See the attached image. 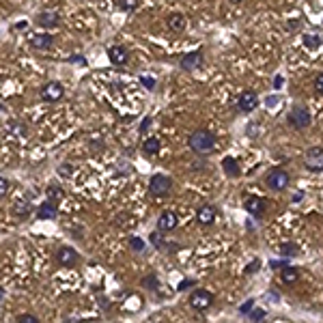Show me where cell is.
Segmentation results:
<instances>
[{
	"mask_svg": "<svg viewBox=\"0 0 323 323\" xmlns=\"http://www.w3.org/2000/svg\"><path fill=\"white\" fill-rule=\"evenodd\" d=\"M188 145L196 155H207V153H211L215 147V136L209 129H196V132L190 134Z\"/></svg>",
	"mask_w": 323,
	"mask_h": 323,
	"instance_id": "6da1fadb",
	"label": "cell"
},
{
	"mask_svg": "<svg viewBox=\"0 0 323 323\" xmlns=\"http://www.w3.org/2000/svg\"><path fill=\"white\" fill-rule=\"evenodd\" d=\"M188 304L194 308V310L205 312V310H209L211 304H213V293L207 291V289H194V291L190 293Z\"/></svg>",
	"mask_w": 323,
	"mask_h": 323,
	"instance_id": "7a4b0ae2",
	"label": "cell"
},
{
	"mask_svg": "<svg viewBox=\"0 0 323 323\" xmlns=\"http://www.w3.org/2000/svg\"><path fill=\"white\" fill-rule=\"evenodd\" d=\"M289 181H291L289 172L282 170V168L269 170V175L265 177V185H267L269 190H274V192H282V190H286V188H289Z\"/></svg>",
	"mask_w": 323,
	"mask_h": 323,
	"instance_id": "3957f363",
	"label": "cell"
},
{
	"mask_svg": "<svg viewBox=\"0 0 323 323\" xmlns=\"http://www.w3.org/2000/svg\"><path fill=\"white\" fill-rule=\"evenodd\" d=\"M286 121H289V125L295 127V129H306V127H310V123H312L310 112H308L304 106H293L289 117H286Z\"/></svg>",
	"mask_w": 323,
	"mask_h": 323,
	"instance_id": "277c9868",
	"label": "cell"
},
{
	"mask_svg": "<svg viewBox=\"0 0 323 323\" xmlns=\"http://www.w3.org/2000/svg\"><path fill=\"white\" fill-rule=\"evenodd\" d=\"M304 166L310 172H323V147H310L306 151Z\"/></svg>",
	"mask_w": 323,
	"mask_h": 323,
	"instance_id": "5b68a950",
	"label": "cell"
},
{
	"mask_svg": "<svg viewBox=\"0 0 323 323\" xmlns=\"http://www.w3.org/2000/svg\"><path fill=\"white\" fill-rule=\"evenodd\" d=\"M39 95H41L43 102H50V104L61 102L63 95H65V86L61 82H56V80H50L48 84H43V89H41Z\"/></svg>",
	"mask_w": 323,
	"mask_h": 323,
	"instance_id": "8992f818",
	"label": "cell"
},
{
	"mask_svg": "<svg viewBox=\"0 0 323 323\" xmlns=\"http://www.w3.org/2000/svg\"><path fill=\"white\" fill-rule=\"evenodd\" d=\"M172 188V179L166 175H153L149 181V192L153 196H166Z\"/></svg>",
	"mask_w": 323,
	"mask_h": 323,
	"instance_id": "52a82bcc",
	"label": "cell"
},
{
	"mask_svg": "<svg viewBox=\"0 0 323 323\" xmlns=\"http://www.w3.org/2000/svg\"><path fill=\"white\" fill-rule=\"evenodd\" d=\"M56 261H59L61 267H74V265L80 261V254H78L74 248L63 246V248H59V252H56Z\"/></svg>",
	"mask_w": 323,
	"mask_h": 323,
	"instance_id": "ba28073f",
	"label": "cell"
},
{
	"mask_svg": "<svg viewBox=\"0 0 323 323\" xmlns=\"http://www.w3.org/2000/svg\"><path fill=\"white\" fill-rule=\"evenodd\" d=\"M237 106H239L241 112H254L258 106V97L254 91H243L239 97H237Z\"/></svg>",
	"mask_w": 323,
	"mask_h": 323,
	"instance_id": "9c48e42d",
	"label": "cell"
},
{
	"mask_svg": "<svg viewBox=\"0 0 323 323\" xmlns=\"http://www.w3.org/2000/svg\"><path fill=\"white\" fill-rule=\"evenodd\" d=\"M243 209H246L250 215H254V218H261V215L265 213V200L261 196H246V200H243Z\"/></svg>",
	"mask_w": 323,
	"mask_h": 323,
	"instance_id": "30bf717a",
	"label": "cell"
},
{
	"mask_svg": "<svg viewBox=\"0 0 323 323\" xmlns=\"http://www.w3.org/2000/svg\"><path fill=\"white\" fill-rule=\"evenodd\" d=\"M108 59H110L112 65L123 67V65L129 61V50L125 46H110L108 48Z\"/></svg>",
	"mask_w": 323,
	"mask_h": 323,
	"instance_id": "8fae6325",
	"label": "cell"
},
{
	"mask_svg": "<svg viewBox=\"0 0 323 323\" xmlns=\"http://www.w3.org/2000/svg\"><path fill=\"white\" fill-rule=\"evenodd\" d=\"M203 65V52L200 50H194V52H188L181 59V69L183 71H194Z\"/></svg>",
	"mask_w": 323,
	"mask_h": 323,
	"instance_id": "7c38bea8",
	"label": "cell"
},
{
	"mask_svg": "<svg viewBox=\"0 0 323 323\" xmlns=\"http://www.w3.org/2000/svg\"><path fill=\"white\" fill-rule=\"evenodd\" d=\"M177 213L175 211H162L160 213V218H157V228L164 233H168L172 231V228H177Z\"/></svg>",
	"mask_w": 323,
	"mask_h": 323,
	"instance_id": "4fadbf2b",
	"label": "cell"
},
{
	"mask_svg": "<svg viewBox=\"0 0 323 323\" xmlns=\"http://www.w3.org/2000/svg\"><path fill=\"white\" fill-rule=\"evenodd\" d=\"M215 215H218V211H215V207L211 205H203L200 209L196 211V220H198V224L200 226H209L215 222Z\"/></svg>",
	"mask_w": 323,
	"mask_h": 323,
	"instance_id": "5bb4252c",
	"label": "cell"
},
{
	"mask_svg": "<svg viewBox=\"0 0 323 323\" xmlns=\"http://www.w3.org/2000/svg\"><path fill=\"white\" fill-rule=\"evenodd\" d=\"M31 46L35 50H50L54 46V37L50 33H37L31 37Z\"/></svg>",
	"mask_w": 323,
	"mask_h": 323,
	"instance_id": "9a60e30c",
	"label": "cell"
},
{
	"mask_svg": "<svg viewBox=\"0 0 323 323\" xmlns=\"http://www.w3.org/2000/svg\"><path fill=\"white\" fill-rule=\"evenodd\" d=\"M166 24H168V28L172 33H183L185 26H188V18H185L183 13H170Z\"/></svg>",
	"mask_w": 323,
	"mask_h": 323,
	"instance_id": "2e32d148",
	"label": "cell"
},
{
	"mask_svg": "<svg viewBox=\"0 0 323 323\" xmlns=\"http://www.w3.org/2000/svg\"><path fill=\"white\" fill-rule=\"evenodd\" d=\"M37 24L43 26V28H54V26L61 24V18L56 11H43L37 16Z\"/></svg>",
	"mask_w": 323,
	"mask_h": 323,
	"instance_id": "e0dca14e",
	"label": "cell"
},
{
	"mask_svg": "<svg viewBox=\"0 0 323 323\" xmlns=\"http://www.w3.org/2000/svg\"><path fill=\"white\" fill-rule=\"evenodd\" d=\"M56 215H59V207H56L54 200H48V203H43L37 209V218L39 220H54Z\"/></svg>",
	"mask_w": 323,
	"mask_h": 323,
	"instance_id": "ac0fdd59",
	"label": "cell"
},
{
	"mask_svg": "<svg viewBox=\"0 0 323 323\" xmlns=\"http://www.w3.org/2000/svg\"><path fill=\"white\" fill-rule=\"evenodd\" d=\"M222 170L226 172V177H239L241 175L239 162H237V157H231V155H226L224 160H222Z\"/></svg>",
	"mask_w": 323,
	"mask_h": 323,
	"instance_id": "d6986e66",
	"label": "cell"
},
{
	"mask_svg": "<svg viewBox=\"0 0 323 323\" xmlns=\"http://www.w3.org/2000/svg\"><path fill=\"white\" fill-rule=\"evenodd\" d=\"M142 155L145 157H155L157 153H160V149H162V142L157 140V138H147L145 142H142Z\"/></svg>",
	"mask_w": 323,
	"mask_h": 323,
	"instance_id": "ffe728a7",
	"label": "cell"
},
{
	"mask_svg": "<svg viewBox=\"0 0 323 323\" xmlns=\"http://www.w3.org/2000/svg\"><path fill=\"white\" fill-rule=\"evenodd\" d=\"M280 280H282L284 284H295L299 280V269L297 267H289V265H284L282 271H280Z\"/></svg>",
	"mask_w": 323,
	"mask_h": 323,
	"instance_id": "44dd1931",
	"label": "cell"
},
{
	"mask_svg": "<svg viewBox=\"0 0 323 323\" xmlns=\"http://www.w3.org/2000/svg\"><path fill=\"white\" fill-rule=\"evenodd\" d=\"M46 196H48V200H54V203H59V200L65 198V190L61 188L59 183H50L48 190H46Z\"/></svg>",
	"mask_w": 323,
	"mask_h": 323,
	"instance_id": "7402d4cb",
	"label": "cell"
},
{
	"mask_svg": "<svg viewBox=\"0 0 323 323\" xmlns=\"http://www.w3.org/2000/svg\"><path fill=\"white\" fill-rule=\"evenodd\" d=\"M301 41H304V46H306V50H319L321 46H323V39L319 37V35H304L301 37Z\"/></svg>",
	"mask_w": 323,
	"mask_h": 323,
	"instance_id": "603a6c76",
	"label": "cell"
},
{
	"mask_svg": "<svg viewBox=\"0 0 323 323\" xmlns=\"http://www.w3.org/2000/svg\"><path fill=\"white\" fill-rule=\"evenodd\" d=\"M31 203L28 200H18L16 205H13V215H18V218H26L28 213H31Z\"/></svg>",
	"mask_w": 323,
	"mask_h": 323,
	"instance_id": "cb8c5ba5",
	"label": "cell"
},
{
	"mask_svg": "<svg viewBox=\"0 0 323 323\" xmlns=\"http://www.w3.org/2000/svg\"><path fill=\"white\" fill-rule=\"evenodd\" d=\"M280 254H282L284 258H289V256H295L297 252H299V248H297V243H293V241H286V243H282L280 246V250H278Z\"/></svg>",
	"mask_w": 323,
	"mask_h": 323,
	"instance_id": "d4e9b609",
	"label": "cell"
},
{
	"mask_svg": "<svg viewBox=\"0 0 323 323\" xmlns=\"http://www.w3.org/2000/svg\"><path fill=\"white\" fill-rule=\"evenodd\" d=\"M151 243H153L157 250H164V248H166V239H164V235H162L160 228H157L155 233H151Z\"/></svg>",
	"mask_w": 323,
	"mask_h": 323,
	"instance_id": "484cf974",
	"label": "cell"
},
{
	"mask_svg": "<svg viewBox=\"0 0 323 323\" xmlns=\"http://www.w3.org/2000/svg\"><path fill=\"white\" fill-rule=\"evenodd\" d=\"M117 5H119L121 11H136L140 5V0H117Z\"/></svg>",
	"mask_w": 323,
	"mask_h": 323,
	"instance_id": "4316f807",
	"label": "cell"
},
{
	"mask_svg": "<svg viewBox=\"0 0 323 323\" xmlns=\"http://www.w3.org/2000/svg\"><path fill=\"white\" fill-rule=\"evenodd\" d=\"M147 248V243L140 239V237H129V250H134V252H142V250Z\"/></svg>",
	"mask_w": 323,
	"mask_h": 323,
	"instance_id": "83f0119b",
	"label": "cell"
},
{
	"mask_svg": "<svg viewBox=\"0 0 323 323\" xmlns=\"http://www.w3.org/2000/svg\"><path fill=\"white\" fill-rule=\"evenodd\" d=\"M142 284H145L149 291H157V286H160V282H157V276H155V274H149L145 280H142Z\"/></svg>",
	"mask_w": 323,
	"mask_h": 323,
	"instance_id": "f1b7e54d",
	"label": "cell"
},
{
	"mask_svg": "<svg viewBox=\"0 0 323 323\" xmlns=\"http://www.w3.org/2000/svg\"><path fill=\"white\" fill-rule=\"evenodd\" d=\"M258 267H261V258H254L252 263H248V265H246V269H243V274H246V276H254L256 271H258Z\"/></svg>",
	"mask_w": 323,
	"mask_h": 323,
	"instance_id": "f546056e",
	"label": "cell"
},
{
	"mask_svg": "<svg viewBox=\"0 0 323 323\" xmlns=\"http://www.w3.org/2000/svg\"><path fill=\"white\" fill-rule=\"evenodd\" d=\"M9 129H11L13 134H18V136H26V134H28V127H26L24 123H11Z\"/></svg>",
	"mask_w": 323,
	"mask_h": 323,
	"instance_id": "4dcf8cb0",
	"label": "cell"
},
{
	"mask_svg": "<svg viewBox=\"0 0 323 323\" xmlns=\"http://www.w3.org/2000/svg\"><path fill=\"white\" fill-rule=\"evenodd\" d=\"M9 188H11V183H9V179L3 177L0 179V196L7 198V194H9Z\"/></svg>",
	"mask_w": 323,
	"mask_h": 323,
	"instance_id": "1f68e13d",
	"label": "cell"
},
{
	"mask_svg": "<svg viewBox=\"0 0 323 323\" xmlns=\"http://www.w3.org/2000/svg\"><path fill=\"white\" fill-rule=\"evenodd\" d=\"M252 308H254V299H246V301H243V304L239 306V312H241V314H250V310H252Z\"/></svg>",
	"mask_w": 323,
	"mask_h": 323,
	"instance_id": "d6a6232c",
	"label": "cell"
},
{
	"mask_svg": "<svg viewBox=\"0 0 323 323\" xmlns=\"http://www.w3.org/2000/svg\"><path fill=\"white\" fill-rule=\"evenodd\" d=\"M56 172H59L61 177H69L71 172H74V166H71V164H63V166L56 168Z\"/></svg>",
	"mask_w": 323,
	"mask_h": 323,
	"instance_id": "836d02e7",
	"label": "cell"
},
{
	"mask_svg": "<svg viewBox=\"0 0 323 323\" xmlns=\"http://www.w3.org/2000/svg\"><path fill=\"white\" fill-rule=\"evenodd\" d=\"M250 319H252V321L265 319V310H261V308H252V310H250Z\"/></svg>",
	"mask_w": 323,
	"mask_h": 323,
	"instance_id": "e575fe53",
	"label": "cell"
},
{
	"mask_svg": "<svg viewBox=\"0 0 323 323\" xmlns=\"http://www.w3.org/2000/svg\"><path fill=\"white\" fill-rule=\"evenodd\" d=\"M18 321H22V323H37L39 319L35 317V314H20Z\"/></svg>",
	"mask_w": 323,
	"mask_h": 323,
	"instance_id": "d590c367",
	"label": "cell"
},
{
	"mask_svg": "<svg viewBox=\"0 0 323 323\" xmlns=\"http://www.w3.org/2000/svg\"><path fill=\"white\" fill-rule=\"evenodd\" d=\"M140 82L145 84L147 89H155V80H153V78H151V76H142V78H140Z\"/></svg>",
	"mask_w": 323,
	"mask_h": 323,
	"instance_id": "8d00e7d4",
	"label": "cell"
},
{
	"mask_svg": "<svg viewBox=\"0 0 323 323\" xmlns=\"http://www.w3.org/2000/svg\"><path fill=\"white\" fill-rule=\"evenodd\" d=\"M314 91H317L319 95H323V74H319L317 80H314Z\"/></svg>",
	"mask_w": 323,
	"mask_h": 323,
	"instance_id": "74e56055",
	"label": "cell"
},
{
	"mask_svg": "<svg viewBox=\"0 0 323 323\" xmlns=\"http://www.w3.org/2000/svg\"><path fill=\"white\" fill-rule=\"evenodd\" d=\"M192 284H194V280H181V282H179V286H177V289H179V291H185V289H190Z\"/></svg>",
	"mask_w": 323,
	"mask_h": 323,
	"instance_id": "f35d334b",
	"label": "cell"
},
{
	"mask_svg": "<svg viewBox=\"0 0 323 323\" xmlns=\"http://www.w3.org/2000/svg\"><path fill=\"white\" fill-rule=\"evenodd\" d=\"M301 24V22L299 20H293V22H289V24H286V26H289V28H286V31H289V33H293V31H297V26Z\"/></svg>",
	"mask_w": 323,
	"mask_h": 323,
	"instance_id": "ab89813d",
	"label": "cell"
},
{
	"mask_svg": "<svg viewBox=\"0 0 323 323\" xmlns=\"http://www.w3.org/2000/svg\"><path fill=\"white\" fill-rule=\"evenodd\" d=\"M69 63H78V65H86V59L84 56H71Z\"/></svg>",
	"mask_w": 323,
	"mask_h": 323,
	"instance_id": "60d3db41",
	"label": "cell"
},
{
	"mask_svg": "<svg viewBox=\"0 0 323 323\" xmlns=\"http://www.w3.org/2000/svg\"><path fill=\"white\" fill-rule=\"evenodd\" d=\"M149 125H151V119L147 117L145 121H142V125H140V132H147V129H149Z\"/></svg>",
	"mask_w": 323,
	"mask_h": 323,
	"instance_id": "b9f144b4",
	"label": "cell"
},
{
	"mask_svg": "<svg viewBox=\"0 0 323 323\" xmlns=\"http://www.w3.org/2000/svg\"><path fill=\"white\" fill-rule=\"evenodd\" d=\"M282 86V76H276L274 78V89H280Z\"/></svg>",
	"mask_w": 323,
	"mask_h": 323,
	"instance_id": "7bdbcfd3",
	"label": "cell"
},
{
	"mask_svg": "<svg viewBox=\"0 0 323 323\" xmlns=\"http://www.w3.org/2000/svg\"><path fill=\"white\" fill-rule=\"evenodd\" d=\"M269 265H271V267H284V265H286V261H271Z\"/></svg>",
	"mask_w": 323,
	"mask_h": 323,
	"instance_id": "ee69618b",
	"label": "cell"
},
{
	"mask_svg": "<svg viewBox=\"0 0 323 323\" xmlns=\"http://www.w3.org/2000/svg\"><path fill=\"white\" fill-rule=\"evenodd\" d=\"M299 198H304V194H295V196H293V203H299Z\"/></svg>",
	"mask_w": 323,
	"mask_h": 323,
	"instance_id": "f6af8a7d",
	"label": "cell"
},
{
	"mask_svg": "<svg viewBox=\"0 0 323 323\" xmlns=\"http://www.w3.org/2000/svg\"><path fill=\"white\" fill-rule=\"evenodd\" d=\"M231 3H233V5H239V3H243V0H231Z\"/></svg>",
	"mask_w": 323,
	"mask_h": 323,
	"instance_id": "bcb514c9",
	"label": "cell"
},
{
	"mask_svg": "<svg viewBox=\"0 0 323 323\" xmlns=\"http://www.w3.org/2000/svg\"><path fill=\"white\" fill-rule=\"evenodd\" d=\"M308 3H312V0H308Z\"/></svg>",
	"mask_w": 323,
	"mask_h": 323,
	"instance_id": "7dc6e473",
	"label": "cell"
}]
</instances>
